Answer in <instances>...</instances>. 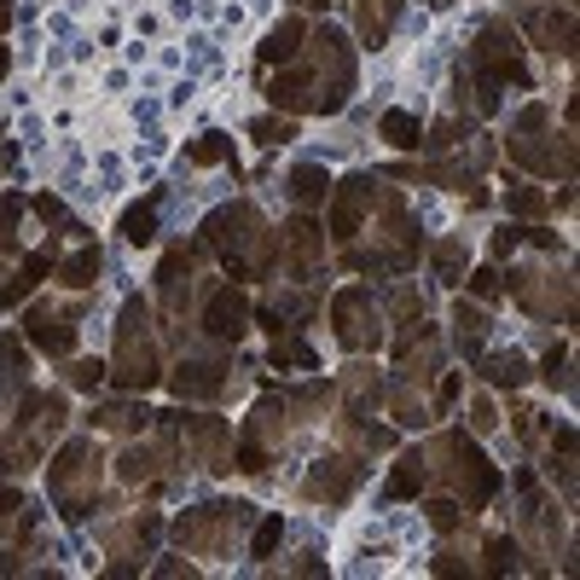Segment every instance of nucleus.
I'll return each mask as SVG.
<instances>
[{
  "label": "nucleus",
  "instance_id": "obj_39",
  "mask_svg": "<svg viewBox=\"0 0 580 580\" xmlns=\"http://www.w3.org/2000/svg\"><path fill=\"white\" fill-rule=\"evenodd\" d=\"M279 540H285V517L273 510V517L255 522V540H250V557H273L279 552Z\"/></svg>",
  "mask_w": 580,
  "mask_h": 580
},
{
  "label": "nucleus",
  "instance_id": "obj_35",
  "mask_svg": "<svg viewBox=\"0 0 580 580\" xmlns=\"http://www.w3.org/2000/svg\"><path fill=\"white\" fill-rule=\"evenodd\" d=\"M18 215H24V198H0V262H7L12 250H18Z\"/></svg>",
  "mask_w": 580,
  "mask_h": 580
},
{
  "label": "nucleus",
  "instance_id": "obj_48",
  "mask_svg": "<svg viewBox=\"0 0 580 580\" xmlns=\"http://www.w3.org/2000/svg\"><path fill=\"white\" fill-rule=\"evenodd\" d=\"M517 244H522V227H500V232H493V244H488V255L500 262V255H510Z\"/></svg>",
  "mask_w": 580,
  "mask_h": 580
},
{
  "label": "nucleus",
  "instance_id": "obj_28",
  "mask_svg": "<svg viewBox=\"0 0 580 580\" xmlns=\"http://www.w3.org/2000/svg\"><path fill=\"white\" fill-rule=\"evenodd\" d=\"M157 203H163V192H151L146 203H128L123 210V238L128 244H151V238H157Z\"/></svg>",
  "mask_w": 580,
  "mask_h": 580
},
{
  "label": "nucleus",
  "instance_id": "obj_18",
  "mask_svg": "<svg viewBox=\"0 0 580 580\" xmlns=\"http://www.w3.org/2000/svg\"><path fill=\"white\" fill-rule=\"evenodd\" d=\"M488 326H493V319H488L482 302H453V343H458V354H470V361H476V354L488 349Z\"/></svg>",
  "mask_w": 580,
  "mask_h": 580
},
{
  "label": "nucleus",
  "instance_id": "obj_49",
  "mask_svg": "<svg viewBox=\"0 0 580 580\" xmlns=\"http://www.w3.org/2000/svg\"><path fill=\"white\" fill-rule=\"evenodd\" d=\"M18 488H0V522H7V517H18Z\"/></svg>",
  "mask_w": 580,
  "mask_h": 580
},
{
  "label": "nucleus",
  "instance_id": "obj_55",
  "mask_svg": "<svg viewBox=\"0 0 580 580\" xmlns=\"http://www.w3.org/2000/svg\"><path fill=\"white\" fill-rule=\"evenodd\" d=\"M430 7H453V0H430Z\"/></svg>",
  "mask_w": 580,
  "mask_h": 580
},
{
  "label": "nucleus",
  "instance_id": "obj_7",
  "mask_svg": "<svg viewBox=\"0 0 580 580\" xmlns=\"http://www.w3.org/2000/svg\"><path fill=\"white\" fill-rule=\"evenodd\" d=\"M378 192H383L378 175H349L343 186H331V215H326V227H331L337 244H354V238L366 232V215L378 210Z\"/></svg>",
  "mask_w": 580,
  "mask_h": 580
},
{
  "label": "nucleus",
  "instance_id": "obj_45",
  "mask_svg": "<svg viewBox=\"0 0 580 580\" xmlns=\"http://www.w3.org/2000/svg\"><path fill=\"white\" fill-rule=\"evenodd\" d=\"M493 424H500V406H493L488 395H476V401H470V436H488Z\"/></svg>",
  "mask_w": 580,
  "mask_h": 580
},
{
  "label": "nucleus",
  "instance_id": "obj_16",
  "mask_svg": "<svg viewBox=\"0 0 580 580\" xmlns=\"http://www.w3.org/2000/svg\"><path fill=\"white\" fill-rule=\"evenodd\" d=\"M180 430L192 436V447L203 453V465L210 470H232V436L220 418H180Z\"/></svg>",
  "mask_w": 580,
  "mask_h": 580
},
{
  "label": "nucleus",
  "instance_id": "obj_20",
  "mask_svg": "<svg viewBox=\"0 0 580 580\" xmlns=\"http://www.w3.org/2000/svg\"><path fill=\"white\" fill-rule=\"evenodd\" d=\"M302 41H308V18H297V12H290V18H279L267 29V41H262V64H290L302 53Z\"/></svg>",
  "mask_w": 580,
  "mask_h": 580
},
{
  "label": "nucleus",
  "instance_id": "obj_34",
  "mask_svg": "<svg viewBox=\"0 0 580 580\" xmlns=\"http://www.w3.org/2000/svg\"><path fill=\"white\" fill-rule=\"evenodd\" d=\"M273 366H302V371H314L319 366V354L308 349V343H302V337H273Z\"/></svg>",
  "mask_w": 580,
  "mask_h": 580
},
{
  "label": "nucleus",
  "instance_id": "obj_46",
  "mask_svg": "<svg viewBox=\"0 0 580 580\" xmlns=\"http://www.w3.org/2000/svg\"><path fill=\"white\" fill-rule=\"evenodd\" d=\"M458 395H465V371H447V378L436 383V413H453Z\"/></svg>",
  "mask_w": 580,
  "mask_h": 580
},
{
  "label": "nucleus",
  "instance_id": "obj_13",
  "mask_svg": "<svg viewBox=\"0 0 580 580\" xmlns=\"http://www.w3.org/2000/svg\"><path fill=\"white\" fill-rule=\"evenodd\" d=\"M267 99H273V111H285V116L314 111V59L308 64H302V59L279 64V76L267 81Z\"/></svg>",
  "mask_w": 580,
  "mask_h": 580
},
{
  "label": "nucleus",
  "instance_id": "obj_44",
  "mask_svg": "<svg viewBox=\"0 0 580 580\" xmlns=\"http://www.w3.org/2000/svg\"><path fill=\"white\" fill-rule=\"evenodd\" d=\"M424 510H430V522L441 528V534H453V528H458V522H465V517H470V510H465V505H458V500H430V505H424Z\"/></svg>",
  "mask_w": 580,
  "mask_h": 580
},
{
  "label": "nucleus",
  "instance_id": "obj_9",
  "mask_svg": "<svg viewBox=\"0 0 580 580\" xmlns=\"http://www.w3.org/2000/svg\"><path fill=\"white\" fill-rule=\"evenodd\" d=\"M279 255H290V279L308 285L314 273H319V255H326V227H314L308 210H302V215L279 232Z\"/></svg>",
  "mask_w": 580,
  "mask_h": 580
},
{
  "label": "nucleus",
  "instance_id": "obj_50",
  "mask_svg": "<svg viewBox=\"0 0 580 580\" xmlns=\"http://www.w3.org/2000/svg\"><path fill=\"white\" fill-rule=\"evenodd\" d=\"M36 215H41V220H59L64 203H59V198H36Z\"/></svg>",
  "mask_w": 580,
  "mask_h": 580
},
{
  "label": "nucleus",
  "instance_id": "obj_24",
  "mask_svg": "<svg viewBox=\"0 0 580 580\" xmlns=\"http://www.w3.org/2000/svg\"><path fill=\"white\" fill-rule=\"evenodd\" d=\"M326 198H331V175L319 163L290 168V203H297V210H319Z\"/></svg>",
  "mask_w": 580,
  "mask_h": 580
},
{
  "label": "nucleus",
  "instance_id": "obj_41",
  "mask_svg": "<svg viewBox=\"0 0 580 580\" xmlns=\"http://www.w3.org/2000/svg\"><path fill=\"white\" fill-rule=\"evenodd\" d=\"M482 557H488V563H482V575H505V569H517V557H522V552H517V540H505V534H500V540H488V545H482Z\"/></svg>",
  "mask_w": 580,
  "mask_h": 580
},
{
  "label": "nucleus",
  "instance_id": "obj_37",
  "mask_svg": "<svg viewBox=\"0 0 580 580\" xmlns=\"http://www.w3.org/2000/svg\"><path fill=\"white\" fill-rule=\"evenodd\" d=\"M157 528H163V517H157V510H146V517H134L123 528V534H111V545H140V552H146V545L157 540Z\"/></svg>",
  "mask_w": 580,
  "mask_h": 580
},
{
  "label": "nucleus",
  "instance_id": "obj_22",
  "mask_svg": "<svg viewBox=\"0 0 580 580\" xmlns=\"http://www.w3.org/2000/svg\"><path fill=\"white\" fill-rule=\"evenodd\" d=\"M151 418L157 413H146V406H134V401H111V406H93L88 413L93 430H116V436H146Z\"/></svg>",
  "mask_w": 580,
  "mask_h": 580
},
{
  "label": "nucleus",
  "instance_id": "obj_6",
  "mask_svg": "<svg viewBox=\"0 0 580 580\" xmlns=\"http://www.w3.org/2000/svg\"><path fill=\"white\" fill-rule=\"evenodd\" d=\"M331 326H337V343L354 349V354H366V349L383 343V314H378V302H371L366 285L337 290V297H331Z\"/></svg>",
  "mask_w": 580,
  "mask_h": 580
},
{
  "label": "nucleus",
  "instance_id": "obj_15",
  "mask_svg": "<svg viewBox=\"0 0 580 580\" xmlns=\"http://www.w3.org/2000/svg\"><path fill=\"white\" fill-rule=\"evenodd\" d=\"M53 267H59V255L47 250V244H41V250H29L24 262H18V273H7V279H0V308H18V302H24L29 290H36Z\"/></svg>",
  "mask_w": 580,
  "mask_h": 580
},
{
  "label": "nucleus",
  "instance_id": "obj_21",
  "mask_svg": "<svg viewBox=\"0 0 580 580\" xmlns=\"http://www.w3.org/2000/svg\"><path fill=\"white\" fill-rule=\"evenodd\" d=\"M163 465H168V447H151V441H134V447L116 453V476L123 482H157Z\"/></svg>",
  "mask_w": 580,
  "mask_h": 580
},
{
  "label": "nucleus",
  "instance_id": "obj_32",
  "mask_svg": "<svg viewBox=\"0 0 580 580\" xmlns=\"http://www.w3.org/2000/svg\"><path fill=\"white\" fill-rule=\"evenodd\" d=\"M505 210L522 215V220H540L545 210H552V198H545L540 186H528V180H510V186H505Z\"/></svg>",
  "mask_w": 580,
  "mask_h": 580
},
{
  "label": "nucleus",
  "instance_id": "obj_26",
  "mask_svg": "<svg viewBox=\"0 0 580 580\" xmlns=\"http://www.w3.org/2000/svg\"><path fill=\"white\" fill-rule=\"evenodd\" d=\"M430 267H436V279L447 290L465 285V238H436V244H430Z\"/></svg>",
  "mask_w": 580,
  "mask_h": 580
},
{
  "label": "nucleus",
  "instance_id": "obj_40",
  "mask_svg": "<svg viewBox=\"0 0 580 580\" xmlns=\"http://www.w3.org/2000/svg\"><path fill=\"white\" fill-rule=\"evenodd\" d=\"M465 290H470V297H476V302H493V297H500V290H505V273H500V267H493V262H488V267H476V273H465Z\"/></svg>",
  "mask_w": 580,
  "mask_h": 580
},
{
  "label": "nucleus",
  "instance_id": "obj_25",
  "mask_svg": "<svg viewBox=\"0 0 580 580\" xmlns=\"http://www.w3.org/2000/svg\"><path fill=\"white\" fill-rule=\"evenodd\" d=\"M424 482H430V465H424V453H406V458H395V476H389L383 500H418Z\"/></svg>",
  "mask_w": 580,
  "mask_h": 580
},
{
  "label": "nucleus",
  "instance_id": "obj_31",
  "mask_svg": "<svg viewBox=\"0 0 580 580\" xmlns=\"http://www.w3.org/2000/svg\"><path fill=\"white\" fill-rule=\"evenodd\" d=\"M337 430H343V441L354 453H389V447H395V436L378 430V424H361V418H343Z\"/></svg>",
  "mask_w": 580,
  "mask_h": 580
},
{
  "label": "nucleus",
  "instance_id": "obj_5",
  "mask_svg": "<svg viewBox=\"0 0 580 580\" xmlns=\"http://www.w3.org/2000/svg\"><path fill=\"white\" fill-rule=\"evenodd\" d=\"M262 232L267 227H262V215H255L250 203H227V210H215L203 220V244L220 255V267H227L232 279H250V250H255Z\"/></svg>",
  "mask_w": 580,
  "mask_h": 580
},
{
  "label": "nucleus",
  "instance_id": "obj_30",
  "mask_svg": "<svg viewBox=\"0 0 580 580\" xmlns=\"http://www.w3.org/2000/svg\"><path fill=\"white\" fill-rule=\"evenodd\" d=\"M395 12H401V0H361V41H366V47H383L389 24H395Z\"/></svg>",
  "mask_w": 580,
  "mask_h": 580
},
{
  "label": "nucleus",
  "instance_id": "obj_12",
  "mask_svg": "<svg viewBox=\"0 0 580 580\" xmlns=\"http://www.w3.org/2000/svg\"><path fill=\"white\" fill-rule=\"evenodd\" d=\"M522 29L545 47V53L575 59V12L569 7H528L522 12Z\"/></svg>",
  "mask_w": 580,
  "mask_h": 580
},
{
  "label": "nucleus",
  "instance_id": "obj_23",
  "mask_svg": "<svg viewBox=\"0 0 580 580\" xmlns=\"http://www.w3.org/2000/svg\"><path fill=\"white\" fill-rule=\"evenodd\" d=\"M482 361V378L493 383V389H522L534 371H528V354H517V349H500V354H476Z\"/></svg>",
  "mask_w": 580,
  "mask_h": 580
},
{
  "label": "nucleus",
  "instance_id": "obj_4",
  "mask_svg": "<svg viewBox=\"0 0 580 580\" xmlns=\"http://www.w3.org/2000/svg\"><path fill=\"white\" fill-rule=\"evenodd\" d=\"M308 41H314V111L319 116H331V111H343L349 105V93H354V47L343 29H308Z\"/></svg>",
  "mask_w": 580,
  "mask_h": 580
},
{
  "label": "nucleus",
  "instance_id": "obj_36",
  "mask_svg": "<svg viewBox=\"0 0 580 580\" xmlns=\"http://www.w3.org/2000/svg\"><path fill=\"white\" fill-rule=\"evenodd\" d=\"M186 157H192L198 168H210V163H227V157H232V140H227V134H203V140H192V146H186Z\"/></svg>",
  "mask_w": 580,
  "mask_h": 580
},
{
  "label": "nucleus",
  "instance_id": "obj_27",
  "mask_svg": "<svg viewBox=\"0 0 580 580\" xmlns=\"http://www.w3.org/2000/svg\"><path fill=\"white\" fill-rule=\"evenodd\" d=\"M343 389H349V418H366V406L383 401V383H378V371H371V366H349Z\"/></svg>",
  "mask_w": 580,
  "mask_h": 580
},
{
  "label": "nucleus",
  "instance_id": "obj_8",
  "mask_svg": "<svg viewBox=\"0 0 580 580\" xmlns=\"http://www.w3.org/2000/svg\"><path fill=\"white\" fill-rule=\"evenodd\" d=\"M238 522H250V505H203V510H186V517L175 522V540L186 545V552H220V534Z\"/></svg>",
  "mask_w": 580,
  "mask_h": 580
},
{
  "label": "nucleus",
  "instance_id": "obj_19",
  "mask_svg": "<svg viewBox=\"0 0 580 580\" xmlns=\"http://www.w3.org/2000/svg\"><path fill=\"white\" fill-rule=\"evenodd\" d=\"M99 267H105L99 244H76V250L53 267V279H59L64 290H93V285H99Z\"/></svg>",
  "mask_w": 580,
  "mask_h": 580
},
{
  "label": "nucleus",
  "instance_id": "obj_17",
  "mask_svg": "<svg viewBox=\"0 0 580 580\" xmlns=\"http://www.w3.org/2000/svg\"><path fill=\"white\" fill-rule=\"evenodd\" d=\"M168 383H175V395L186 401H215L220 389H227V378H220V366L215 361H180L175 371H168Z\"/></svg>",
  "mask_w": 580,
  "mask_h": 580
},
{
  "label": "nucleus",
  "instance_id": "obj_52",
  "mask_svg": "<svg viewBox=\"0 0 580 580\" xmlns=\"http://www.w3.org/2000/svg\"><path fill=\"white\" fill-rule=\"evenodd\" d=\"M12 71V53H7V41H0V76H7Z\"/></svg>",
  "mask_w": 580,
  "mask_h": 580
},
{
  "label": "nucleus",
  "instance_id": "obj_53",
  "mask_svg": "<svg viewBox=\"0 0 580 580\" xmlns=\"http://www.w3.org/2000/svg\"><path fill=\"white\" fill-rule=\"evenodd\" d=\"M297 7H302V12H319V7H326V0H297Z\"/></svg>",
  "mask_w": 580,
  "mask_h": 580
},
{
  "label": "nucleus",
  "instance_id": "obj_54",
  "mask_svg": "<svg viewBox=\"0 0 580 580\" xmlns=\"http://www.w3.org/2000/svg\"><path fill=\"white\" fill-rule=\"evenodd\" d=\"M7 157H12V146H0V168H7Z\"/></svg>",
  "mask_w": 580,
  "mask_h": 580
},
{
  "label": "nucleus",
  "instance_id": "obj_33",
  "mask_svg": "<svg viewBox=\"0 0 580 580\" xmlns=\"http://www.w3.org/2000/svg\"><path fill=\"white\" fill-rule=\"evenodd\" d=\"M250 140L255 146H290V140H297V116H255V123H250Z\"/></svg>",
  "mask_w": 580,
  "mask_h": 580
},
{
  "label": "nucleus",
  "instance_id": "obj_10",
  "mask_svg": "<svg viewBox=\"0 0 580 580\" xmlns=\"http://www.w3.org/2000/svg\"><path fill=\"white\" fill-rule=\"evenodd\" d=\"M203 331L215 337V343H238V337L250 331V297L238 285H215L210 302H203Z\"/></svg>",
  "mask_w": 580,
  "mask_h": 580
},
{
  "label": "nucleus",
  "instance_id": "obj_42",
  "mask_svg": "<svg viewBox=\"0 0 580 580\" xmlns=\"http://www.w3.org/2000/svg\"><path fill=\"white\" fill-rule=\"evenodd\" d=\"M540 378L552 383V389H575V378H569V349H563V343L540 361Z\"/></svg>",
  "mask_w": 580,
  "mask_h": 580
},
{
  "label": "nucleus",
  "instance_id": "obj_14",
  "mask_svg": "<svg viewBox=\"0 0 580 580\" xmlns=\"http://www.w3.org/2000/svg\"><path fill=\"white\" fill-rule=\"evenodd\" d=\"M24 337H29V343H36L41 354H53V361H64V354L76 349V308H71V314L29 308V314H24Z\"/></svg>",
  "mask_w": 580,
  "mask_h": 580
},
{
  "label": "nucleus",
  "instance_id": "obj_2",
  "mask_svg": "<svg viewBox=\"0 0 580 580\" xmlns=\"http://www.w3.org/2000/svg\"><path fill=\"white\" fill-rule=\"evenodd\" d=\"M99 447L88 436H76V441H64L59 458H53V470H47V493L59 500L64 510V522H88L93 517V505H99Z\"/></svg>",
  "mask_w": 580,
  "mask_h": 580
},
{
  "label": "nucleus",
  "instance_id": "obj_43",
  "mask_svg": "<svg viewBox=\"0 0 580 580\" xmlns=\"http://www.w3.org/2000/svg\"><path fill=\"white\" fill-rule=\"evenodd\" d=\"M232 470H244V476H262L267 470V447L255 436H244L238 441V453H232Z\"/></svg>",
  "mask_w": 580,
  "mask_h": 580
},
{
  "label": "nucleus",
  "instance_id": "obj_1",
  "mask_svg": "<svg viewBox=\"0 0 580 580\" xmlns=\"http://www.w3.org/2000/svg\"><path fill=\"white\" fill-rule=\"evenodd\" d=\"M111 383L123 389V395H146L151 383L163 378L157 366V337H151V308L140 297L123 302V319H116V354H111Z\"/></svg>",
  "mask_w": 580,
  "mask_h": 580
},
{
  "label": "nucleus",
  "instance_id": "obj_11",
  "mask_svg": "<svg viewBox=\"0 0 580 580\" xmlns=\"http://www.w3.org/2000/svg\"><path fill=\"white\" fill-rule=\"evenodd\" d=\"M354 482H361V465L354 458H319V465L302 476V500H314V505H343L349 493H354Z\"/></svg>",
  "mask_w": 580,
  "mask_h": 580
},
{
  "label": "nucleus",
  "instance_id": "obj_29",
  "mask_svg": "<svg viewBox=\"0 0 580 580\" xmlns=\"http://www.w3.org/2000/svg\"><path fill=\"white\" fill-rule=\"evenodd\" d=\"M378 134H383V140L395 146V151H418V146H424V123H418L413 111H383Z\"/></svg>",
  "mask_w": 580,
  "mask_h": 580
},
{
  "label": "nucleus",
  "instance_id": "obj_47",
  "mask_svg": "<svg viewBox=\"0 0 580 580\" xmlns=\"http://www.w3.org/2000/svg\"><path fill=\"white\" fill-rule=\"evenodd\" d=\"M389 308H395V319L406 326V319H418V314H424V302H418V290H413V285H401L395 297H389Z\"/></svg>",
  "mask_w": 580,
  "mask_h": 580
},
{
  "label": "nucleus",
  "instance_id": "obj_38",
  "mask_svg": "<svg viewBox=\"0 0 580 580\" xmlns=\"http://www.w3.org/2000/svg\"><path fill=\"white\" fill-rule=\"evenodd\" d=\"M64 383L71 389H99V383H111V366L105 361H71L64 366Z\"/></svg>",
  "mask_w": 580,
  "mask_h": 580
},
{
  "label": "nucleus",
  "instance_id": "obj_3",
  "mask_svg": "<svg viewBox=\"0 0 580 580\" xmlns=\"http://www.w3.org/2000/svg\"><path fill=\"white\" fill-rule=\"evenodd\" d=\"M470 64H476V105L493 111L505 88H528V64H522V41L510 24H488L470 47Z\"/></svg>",
  "mask_w": 580,
  "mask_h": 580
},
{
  "label": "nucleus",
  "instance_id": "obj_51",
  "mask_svg": "<svg viewBox=\"0 0 580 580\" xmlns=\"http://www.w3.org/2000/svg\"><path fill=\"white\" fill-rule=\"evenodd\" d=\"M319 569H326V563H319L314 552H302V557H297V575H319Z\"/></svg>",
  "mask_w": 580,
  "mask_h": 580
}]
</instances>
